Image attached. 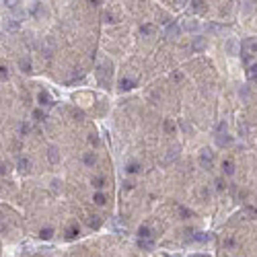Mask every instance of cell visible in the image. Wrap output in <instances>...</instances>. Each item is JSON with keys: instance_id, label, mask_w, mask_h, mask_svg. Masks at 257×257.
I'll list each match as a JSON object with an SVG mask.
<instances>
[{"instance_id": "5b68a950", "label": "cell", "mask_w": 257, "mask_h": 257, "mask_svg": "<svg viewBox=\"0 0 257 257\" xmlns=\"http://www.w3.org/2000/svg\"><path fill=\"white\" fill-rule=\"evenodd\" d=\"M206 45H208V43H206V39H204V37H196V39L191 41V49H193V52H202Z\"/></svg>"}, {"instance_id": "7a4b0ae2", "label": "cell", "mask_w": 257, "mask_h": 257, "mask_svg": "<svg viewBox=\"0 0 257 257\" xmlns=\"http://www.w3.org/2000/svg\"><path fill=\"white\" fill-rule=\"evenodd\" d=\"M54 39H52V37H45V39H43V43H41V52H43V56H45V58H52V54H54Z\"/></svg>"}, {"instance_id": "8d00e7d4", "label": "cell", "mask_w": 257, "mask_h": 257, "mask_svg": "<svg viewBox=\"0 0 257 257\" xmlns=\"http://www.w3.org/2000/svg\"><path fill=\"white\" fill-rule=\"evenodd\" d=\"M181 128L185 130V132H191V128H189V126H187V123H185V122H181Z\"/></svg>"}, {"instance_id": "6da1fadb", "label": "cell", "mask_w": 257, "mask_h": 257, "mask_svg": "<svg viewBox=\"0 0 257 257\" xmlns=\"http://www.w3.org/2000/svg\"><path fill=\"white\" fill-rule=\"evenodd\" d=\"M253 54H257V41H255V39L243 41V60L249 62V58H251Z\"/></svg>"}, {"instance_id": "74e56055", "label": "cell", "mask_w": 257, "mask_h": 257, "mask_svg": "<svg viewBox=\"0 0 257 257\" xmlns=\"http://www.w3.org/2000/svg\"><path fill=\"white\" fill-rule=\"evenodd\" d=\"M4 173H6V167H4V165L0 162V175H4Z\"/></svg>"}, {"instance_id": "30bf717a", "label": "cell", "mask_w": 257, "mask_h": 257, "mask_svg": "<svg viewBox=\"0 0 257 257\" xmlns=\"http://www.w3.org/2000/svg\"><path fill=\"white\" fill-rule=\"evenodd\" d=\"M138 239H152V232H150L148 226H140V230H138Z\"/></svg>"}, {"instance_id": "d590c367", "label": "cell", "mask_w": 257, "mask_h": 257, "mask_svg": "<svg viewBox=\"0 0 257 257\" xmlns=\"http://www.w3.org/2000/svg\"><path fill=\"white\" fill-rule=\"evenodd\" d=\"M88 142H91V144H93V146H97V144H99V140H97V138H95V136H91V138H88Z\"/></svg>"}, {"instance_id": "9a60e30c", "label": "cell", "mask_w": 257, "mask_h": 257, "mask_svg": "<svg viewBox=\"0 0 257 257\" xmlns=\"http://www.w3.org/2000/svg\"><path fill=\"white\" fill-rule=\"evenodd\" d=\"M216 142H218V146H226V144H230V138L226 134H218Z\"/></svg>"}, {"instance_id": "8992f818", "label": "cell", "mask_w": 257, "mask_h": 257, "mask_svg": "<svg viewBox=\"0 0 257 257\" xmlns=\"http://www.w3.org/2000/svg\"><path fill=\"white\" fill-rule=\"evenodd\" d=\"M138 245H140V249H144V251L154 249V241H152V239H138Z\"/></svg>"}, {"instance_id": "f1b7e54d", "label": "cell", "mask_w": 257, "mask_h": 257, "mask_svg": "<svg viewBox=\"0 0 257 257\" xmlns=\"http://www.w3.org/2000/svg\"><path fill=\"white\" fill-rule=\"evenodd\" d=\"M76 235H78V228H76V226H70V228H68V239H74Z\"/></svg>"}, {"instance_id": "ffe728a7", "label": "cell", "mask_w": 257, "mask_h": 257, "mask_svg": "<svg viewBox=\"0 0 257 257\" xmlns=\"http://www.w3.org/2000/svg\"><path fill=\"white\" fill-rule=\"evenodd\" d=\"M140 31H142V35H152L154 33V27H152V25H142Z\"/></svg>"}, {"instance_id": "d4e9b609", "label": "cell", "mask_w": 257, "mask_h": 257, "mask_svg": "<svg viewBox=\"0 0 257 257\" xmlns=\"http://www.w3.org/2000/svg\"><path fill=\"white\" fill-rule=\"evenodd\" d=\"M138 171H140V165H138V162L128 165V173H132V175H134V173H138Z\"/></svg>"}, {"instance_id": "4dcf8cb0", "label": "cell", "mask_w": 257, "mask_h": 257, "mask_svg": "<svg viewBox=\"0 0 257 257\" xmlns=\"http://www.w3.org/2000/svg\"><path fill=\"white\" fill-rule=\"evenodd\" d=\"M245 212H247L249 216H253V218L257 216V208H247V210H245Z\"/></svg>"}, {"instance_id": "4316f807", "label": "cell", "mask_w": 257, "mask_h": 257, "mask_svg": "<svg viewBox=\"0 0 257 257\" xmlns=\"http://www.w3.org/2000/svg\"><path fill=\"white\" fill-rule=\"evenodd\" d=\"M105 202H107V200H105L103 193H97V196H95V204H97V206H103Z\"/></svg>"}, {"instance_id": "8fae6325", "label": "cell", "mask_w": 257, "mask_h": 257, "mask_svg": "<svg viewBox=\"0 0 257 257\" xmlns=\"http://www.w3.org/2000/svg\"><path fill=\"white\" fill-rule=\"evenodd\" d=\"M222 171L226 173V175H232V173H235V165H232V161H224L222 162Z\"/></svg>"}, {"instance_id": "4fadbf2b", "label": "cell", "mask_w": 257, "mask_h": 257, "mask_svg": "<svg viewBox=\"0 0 257 257\" xmlns=\"http://www.w3.org/2000/svg\"><path fill=\"white\" fill-rule=\"evenodd\" d=\"M224 48H226V52H228V54H237V41H235V39H228Z\"/></svg>"}, {"instance_id": "d6a6232c", "label": "cell", "mask_w": 257, "mask_h": 257, "mask_svg": "<svg viewBox=\"0 0 257 257\" xmlns=\"http://www.w3.org/2000/svg\"><path fill=\"white\" fill-rule=\"evenodd\" d=\"M103 19H105V23H113V17L109 13H103Z\"/></svg>"}, {"instance_id": "e575fe53", "label": "cell", "mask_w": 257, "mask_h": 257, "mask_svg": "<svg viewBox=\"0 0 257 257\" xmlns=\"http://www.w3.org/2000/svg\"><path fill=\"white\" fill-rule=\"evenodd\" d=\"M33 117H35V119H43V113H41L39 109H37V111H35V113H33Z\"/></svg>"}, {"instance_id": "277c9868", "label": "cell", "mask_w": 257, "mask_h": 257, "mask_svg": "<svg viewBox=\"0 0 257 257\" xmlns=\"http://www.w3.org/2000/svg\"><path fill=\"white\" fill-rule=\"evenodd\" d=\"M179 33H181V27L175 25V23H171L167 27V39H175V37H179Z\"/></svg>"}, {"instance_id": "d6986e66", "label": "cell", "mask_w": 257, "mask_h": 257, "mask_svg": "<svg viewBox=\"0 0 257 257\" xmlns=\"http://www.w3.org/2000/svg\"><path fill=\"white\" fill-rule=\"evenodd\" d=\"M49 161L58 162V150H56V146H49Z\"/></svg>"}, {"instance_id": "1f68e13d", "label": "cell", "mask_w": 257, "mask_h": 257, "mask_svg": "<svg viewBox=\"0 0 257 257\" xmlns=\"http://www.w3.org/2000/svg\"><path fill=\"white\" fill-rule=\"evenodd\" d=\"M216 189H218V191L224 189V181H222V179H216Z\"/></svg>"}, {"instance_id": "9c48e42d", "label": "cell", "mask_w": 257, "mask_h": 257, "mask_svg": "<svg viewBox=\"0 0 257 257\" xmlns=\"http://www.w3.org/2000/svg\"><path fill=\"white\" fill-rule=\"evenodd\" d=\"M82 161H84V165H87V167H93V165L97 162V156L93 154V152H87V154L82 156Z\"/></svg>"}, {"instance_id": "cb8c5ba5", "label": "cell", "mask_w": 257, "mask_h": 257, "mask_svg": "<svg viewBox=\"0 0 257 257\" xmlns=\"http://www.w3.org/2000/svg\"><path fill=\"white\" fill-rule=\"evenodd\" d=\"M177 210H179V214H181V218H191V212H189L187 208H183V206H179Z\"/></svg>"}, {"instance_id": "52a82bcc", "label": "cell", "mask_w": 257, "mask_h": 257, "mask_svg": "<svg viewBox=\"0 0 257 257\" xmlns=\"http://www.w3.org/2000/svg\"><path fill=\"white\" fill-rule=\"evenodd\" d=\"M136 87V80H132V78H122V82H119V88L122 91H130V88Z\"/></svg>"}, {"instance_id": "2e32d148", "label": "cell", "mask_w": 257, "mask_h": 257, "mask_svg": "<svg viewBox=\"0 0 257 257\" xmlns=\"http://www.w3.org/2000/svg\"><path fill=\"white\" fill-rule=\"evenodd\" d=\"M177 152H179V148H171L169 154H167V158H165V165H169L173 158H177Z\"/></svg>"}, {"instance_id": "5bb4252c", "label": "cell", "mask_w": 257, "mask_h": 257, "mask_svg": "<svg viewBox=\"0 0 257 257\" xmlns=\"http://www.w3.org/2000/svg\"><path fill=\"white\" fill-rule=\"evenodd\" d=\"M247 78H249V80H257V64L249 66V70H247Z\"/></svg>"}, {"instance_id": "44dd1931", "label": "cell", "mask_w": 257, "mask_h": 257, "mask_svg": "<svg viewBox=\"0 0 257 257\" xmlns=\"http://www.w3.org/2000/svg\"><path fill=\"white\" fill-rule=\"evenodd\" d=\"M165 132H167V134H173V132H175V126H173V122H171V119H167V122H165Z\"/></svg>"}, {"instance_id": "ac0fdd59", "label": "cell", "mask_w": 257, "mask_h": 257, "mask_svg": "<svg viewBox=\"0 0 257 257\" xmlns=\"http://www.w3.org/2000/svg\"><path fill=\"white\" fill-rule=\"evenodd\" d=\"M93 185H95L97 189H101V187H105V179H103V177H95V179H93Z\"/></svg>"}, {"instance_id": "7402d4cb", "label": "cell", "mask_w": 257, "mask_h": 257, "mask_svg": "<svg viewBox=\"0 0 257 257\" xmlns=\"http://www.w3.org/2000/svg\"><path fill=\"white\" fill-rule=\"evenodd\" d=\"M52 235H54V230H52V228H43V230L39 232L41 239H52Z\"/></svg>"}, {"instance_id": "83f0119b", "label": "cell", "mask_w": 257, "mask_h": 257, "mask_svg": "<svg viewBox=\"0 0 257 257\" xmlns=\"http://www.w3.org/2000/svg\"><path fill=\"white\" fill-rule=\"evenodd\" d=\"M185 29H187V31H196L197 23H196V21H187V23H185Z\"/></svg>"}, {"instance_id": "f546056e", "label": "cell", "mask_w": 257, "mask_h": 257, "mask_svg": "<svg viewBox=\"0 0 257 257\" xmlns=\"http://www.w3.org/2000/svg\"><path fill=\"white\" fill-rule=\"evenodd\" d=\"M0 78H2V80H6V78H8V70L4 66H0Z\"/></svg>"}, {"instance_id": "484cf974", "label": "cell", "mask_w": 257, "mask_h": 257, "mask_svg": "<svg viewBox=\"0 0 257 257\" xmlns=\"http://www.w3.org/2000/svg\"><path fill=\"white\" fill-rule=\"evenodd\" d=\"M208 235H204V232H197L196 237H193V241H200V243H206V241H208Z\"/></svg>"}, {"instance_id": "f35d334b", "label": "cell", "mask_w": 257, "mask_h": 257, "mask_svg": "<svg viewBox=\"0 0 257 257\" xmlns=\"http://www.w3.org/2000/svg\"><path fill=\"white\" fill-rule=\"evenodd\" d=\"M191 257H208V255H191Z\"/></svg>"}, {"instance_id": "3957f363", "label": "cell", "mask_w": 257, "mask_h": 257, "mask_svg": "<svg viewBox=\"0 0 257 257\" xmlns=\"http://www.w3.org/2000/svg\"><path fill=\"white\" fill-rule=\"evenodd\" d=\"M200 165H202L204 169H212V152H210V150H202V154H200Z\"/></svg>"}, {"instance_id": "836d02e7", "label": "cell", "mask_w": 257, "mask_h": 257, "mask_svg": "<svg viewBox=\"0 0 257 257\" xmlns=\"http://www.w3.org/2000/svg\"><path fill=\"white\" fill-rule=\"evenodd\" d=\"M21 134H29V126H27V123L21 126Z\"/></svg>"}, {"instance_id": "7c38bea8", "label": "cell", "mask_w": 257, "mask_h": 257, "mask_svg": "<svg viewBox=\"0 0 257 257\" xmlns=\"http://www.w3.org/2000/svg\"><path fill=\"white\" fill-rule=\"evenodd\" d=\"M19 66H21V70H23V72H31V62H29L27 58H21V60H19Z\"/></svg>"}, {"instance_id": "ba28073f", "label": "cell", "mask_w": 257, "mask_h": 257, "mask_svg": "<svg viewBox=\"0 0 257 257\" xmlns=\"http://www.w3.org/2000/svg\"><path fill=\"white\" fill-rule=\"evenodd\" d=\"M37 101H39V105H52V99H49V95L45 91H41L39 95H37Z\"/></svg>"}, {"instance_id": "e0dca14e", "label": "cell", "mask_w": 257, "mask_h": 257, "mask_svg": "<svg viewBox=\"0 0 257 257\" xmlns=\"http://www.w3.org/2000/svg\"><path fill=\"white\" fill-rule=\"evenodd\" d=\"M29 167H31V162H29L27 158H23V156H21V158H19V169L21 171H29Z\"/></svg>"}, {"instance_id": "603a6c76", "label": "cell", "mask_w": 257, "mask_h": 257, "mask_svg": "<svg viewBox=\"0 0 257 257\" xmlns=\"http://www.w3.org/2000/svg\"><path fill=\"white\" fill-rule=\"evenodd\" d=\"M6 29L8 31H14V29H19V21H6Z\"/></svg>"}]
</instances>
